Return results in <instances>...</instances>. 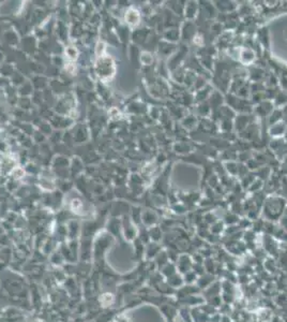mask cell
<instances>
[{
    "instance_id": "obj_1",
    "label": "cell",
    "mask_w": 287,
    "mask_h": 322,
    "mask_svg": "<svg viewBox=\"0 0 287 322\" xmlns=\"http://www.w3.org/2000/svg\"><path fill=\"white\" fill-rule=\"evenodd\" d=\"M255 52L250 48L241 49L239 53V59L241 62L247 64H252V62L255 60Z\"/></svg>"
},
{
    "instance_id": "obj_2",
    "label": "cell",
    "mask_w": 287,
    "mask_h": 322,
    "mask_svg": "<svg viewBox=\"0 0 287 322\" xmlns=\"http://www.w3.org/2000/svg\"><path fill=\"white\" fill-rule=\"evenodd\" d=\"M198 12V6L196 3H188V5H186V7H184V15H186V17L188 18L189 21H193L194 17L196 16Z\"/></svg>"
},
{
    "instance_id": "obj_3",
    "label": "cell",
    "mask_w": 287,
    "mask_h": 322,
    "mask_svg": "<svg viewBox=\"0 0 287 322\" xmlns=\"http://www.w3.org/2000/svg\"><path fill=\"white\" fill-rule=\"evenodd\" d=\"M129 12L132 14V17H127L128 22H129L130 24L136 25V24L138 23V21H140V15H138V12L135 11V10H130Z\"/></svg>"
},
{
    "instance_id": "obj_4",
    "label": "cell",
    "mask_w": 287,
    "mask_h": 322,
    "mask_svg": "<svg viewBox=\"0 0 287 322\" xmlns=\"http://www.w3.org/2000/svg\"><path fill=\"white\" fill-rule=\"evenodd\" d=\"M285 38H286V41H287V28L285 29Z\"/></svg>"
}]
</instances>
